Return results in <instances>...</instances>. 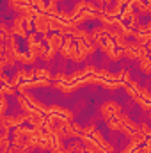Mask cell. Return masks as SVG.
Segmentation results:
<instances>
[{"label":"cell","mask_w":151,"mask_h":153,"mask_svg":"<svg viewBox=\"0 0 151 153\" xmlns=\"http://www.w3.org/2000/svg\"><path fill=\"white\" fill-rule=\"evenodd\" d=\"M27 121V114H21V116H2L0 117V128L2 130H11V128H16L20 125H23Z\"/></svg>","instance_id":"cell-2"},{"label":"cell","mask_w":151,"mask_h":153,"mask_svg":"<svg viewBox=\"0 0 151 153\" xmlns=\"http://www.w3.org/2000/svg\"><path fill=\"white\" fill-rule=\"evenodd\" d=\"M32 23H34L36 32H39V34H48V30H50V16H48V14H44V13H36Z\"/></svg>","instance_id":"cell-4"},{"label":"cell","mask_w":151,"mask_h":153,"mask_svg":"<svg viewBox=\"0 0 151 153\" xmlns=\"http://www.w3.org/2000/svg\"><path fill=\"white\" fill-rule=\"evenodd\" d=\"M139 68L142 70V73H146V75H150L151 73V62L148 57H141L139 59Z\"/></svg>","instance_id":"cell-13"},{"label":"cell","mask_w":151,"mask_h":153,"mask_svg":"<svg viewBox=\"0 0 151 153\" xmlns=\"http://www.w3.org/2000/svg\"><path fill=\"white\" fill-rule=\"evenodd\" d=\"M100 112H101V116H103L105 119H110L112 116H115V114L121 112V105H119L117 102H114V100H107V102L101 103Z\"/></svg>","instance_id":"cell-5"},{"label":"cell","mask_w":151,"mask_h":153,"mask_svg":"<svg viewBox=\"0 0 151 153\" xmlns=\"http://www.w3.org/2000/svg\"><path fill=\"white\" fill-rule=\"evenodd\" d=\"M16 102H18V105L21 107V111H23V112H25L27 116L32 114V112L36 111V109H34V107L30 105V102H29V100H27V98H25L23 94H18V96H16Z\"/></svg>","instance_id":"cell-10"},{"label":"cell","mask_w":151,"mask_h":153,"mask_svg":"<svg viewBox=\"0 0 151 153\" xmlns=\"http://www.w3.org/2000/svg\"><path fill=\"white\" fill-rule=\"evenodd\" d=\"M123 55L132 61H139L141 57H148V46L139 45L137 41H126V45L123 48Z\"/></svg>","instance_id":"cell-1"},{"label":"cell","mask_w":151,"mask_h":153,"mask_svg":"<svg viewBox=\"0 0 151 153\" xmlns=\"http://www.w3.org/2000/svg\"><path fill=\"white\" fill-rule=\"evenodd\" d=\"M94 4H96L98 9H107V5L112 4V0H94Z\"/></svg>","instance_id":"cell-17"},{"label":"cell","mask_w":151,"mask_h":153,"mask_svg":"<svg viewBox=\"0 0 151 153\" xmlns=\"http://www.w3.org/2000/svg\"><path fill=\"white\" fill-rule=\"evenodd\" d=\"M0 32H9V27L5 23H0Z\"/></svg>","instance_id":"cell-20"},{"label":"cell","mask_w":151,"mask_h":153,"mask_svg":"<svg viewBox=\"0 0 151 153\" xmlns=\"http://www.w3.org/2000/svg\"><path fill=\"white\" fill-rule=\"evenodd\" d=\"M132 153H142V152H141V148H137V150H133Z\"/></svg>","instance_id":"cell-22"},{"label":"cell","mask_w":151,"mask_h":153,"mask_svg":"<svg viewBox=\"0 0 151 153\" xmlns=\"http://www.w3.org/2000/svg\"><path fill=\"white\" fill-rule=\"evenodd\" d=\"M141 152H142V153H150V152H151V143H150V139H146V141L142 143V148H141Z\"/></svg>","instance_id":"cell-19"},{"label":"cell","mask_w":151,"mask_h":153,"mask_svg":"<svg viewBox=\"0 0 151 153\" xmlns=\"http://www.w3.org/2000/svg\"><path fill=\"white\" fill-rule=\"evenodd\" d=\"M16 61H18V62H23V64H34V62H36V57L30 55L29 52H20L18 57H16Z\"/></svg>","instance_id":"cell-11"},{"label":"cell","mask_w":151,"mask_h":153,"mask_svg":"<svg viewBox=\"0 0 151 153\" xmlns=\"http://www.w3.org/2000/svg\"><path fill=\"white\" fill-rule=\"evenodd\" d=\"M16 93V89L13 87V85H9V84H5L2 89H0V96H13Z\"/></svg>","instance_id":"cell-15"},{"label":"cell","mask_w":151,"mask_h":153,"mask_svg":"<svg viewBox=\"0 0 151 153\" xmlns=\"http://www.w3.org/2000/svg\"><path fill=\"white\" fill-rule=\"evenodd\" d=\"M55 53H57L55 50H52V48H46V52L43 53V59H44L46 62H50V61H52V59L55 57Z\"/></svg>","instance_id":"cell-16"},{"label":"cell","mask_w":151,"mask_h":153,"mask_svg":"<svg viewBox=\"0 0 151 153\" xmlns=\"http://www.w3.org/2000/svg\"><path fill=\"white\" fill-rule=\"evenodd\" d=\"M14 152L16 153H32L34 152V146H30L29 143H23L21 146H14Z\"/></svg>","instance_id":"cell-14"},{"label":"cell","mask_w":151,"mask_h":153,"mask_svg":"<svg viewBox=\"0 0 151 153\" xmlns=\"http://www.w3.org/2000/svg\"><path fill=\"white\" fill-rule=\"evenodd\" d=\"M32 76L34 78H39V80H50L52 78V73L48 70H43V68H38V70L34 68L32 70Z\"/></svg>","instance_id":"cell-12"},{"label":"cell","mask_w":151,"mask_h":153,"mask_svg":"<svg viewBox=\"0 0 151 153\" xmlns=\"http://www.w3.org/2000/svg\"><path fill=\"white\" fill-rule=\"evenodd\" d=\"M71 38L73 41H80V43H93L91 41V36H89V32L87 30H84V29H73V32H71Z\"/></svg>","instance_id":"cell-8"},{"label":"cell","mask_w":151,"mask_h":153,"mask_svg":"<svg viewBox=\"0 0 151 153\" xmlns=\"http://www.w3.org/2000/svg\"><path fill=\"white\" fill-rule=\"evenodd\" d=\"M62 39L64 38H62L61 34H52V36H50V34H43V41L48 45V48H52V50H55V52L62 46Z\"/></svg>","instance_id":"cell-6"},{"label":"cell","mask_w":151,"mask_h":153,"mask_svg":"<svg viewBox=\"0 0 151 153\" xmlns=\"http://www.w3.org/2000/svg\"><path fill=\"white\" fill-rule=\"evenodd\" d=\"M139 132H141L142 135H146V137H148V135H150V126H148L146 123H142V125H139Z\"/></svg>","instance_id":"cell-18"},{"label":"cell","mask_w":151,"mask_h":153,"mask_svg":"<svg viewBox=\"0 0 151 153\" xmlns=\"http://www.w3.org/2000/svg\"><path fill=\"white\" fill-rule=\"evenodd\" d=\"M126 119H128V116H126V114H121V112H119V114L112 116L110 119H107V125H109V128H110V130H119Z\"/></svg>","instance_id":"cell-7"},{"label":"cell","mask_w":151,"mask_h":153,"mask_svg":"<svg viewBox=\"0 0 151 153\" xmlns=\"http://www.w3.org/2000/svg\"><path fill=\"white\" fill-rule=\"evenodd\" d=\"M115 4L123 7V5H126V4H128V0H115Z\"/></svg>","instance_id":"cell-21"},{"label":"cell","mask_w":151,"mask_h":153,"mask_svg":"<svg viewBox=\"0 0 151 153\" xmlns=\"http://www.w3.org/2000/svg\"><path fill=\"white\" fill-rule=\"evenodd\" d=\"M121 20H126L128 22V29H132V30H135L137 27H139V23H141V20H139V14L133 11V7L132 5H128L126 4V7L123 9V14H121Z\"/></svg>","instance_id":"cell-3"},{"label":"cell","mask_w":151,"mask_h":153,"mask_svg":"<svg viewBox=\"0 0 151 153\" xmlns=\"http://www.w3.org/2000/svg\"><path fill=\"white\" fill-rule=\"evenodd\" d=\"M29 50V53L30 55H34V57H43V53L46 52V46H44V43H41V41H36L34 45H30V46H27Z\"/></svg>","instance_id":"cell-9"}]
</instances>
